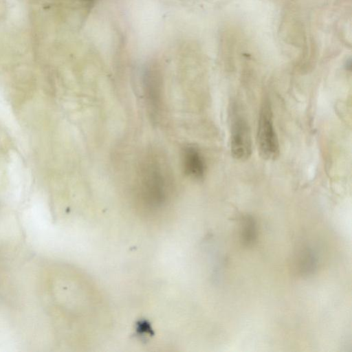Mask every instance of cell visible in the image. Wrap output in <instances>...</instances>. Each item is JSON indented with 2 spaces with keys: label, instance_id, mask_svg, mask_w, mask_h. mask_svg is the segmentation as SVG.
<instances>
[{
  "label": "cell",
  "instance_id": "5b68a950",
  "mask_svg": "<svg viewBox=\"0 0 352 352\" xmlns=\"http://www.w3.org/2000/svg\"><path fill=\"white\" fill-rule=\"evenodd\" d=\"M182 164L185 173L189 177L201 179L206 173V163L199 150L195 146H186L182 153Z\"/></svg>",
  "mask_w": 352,
  "mask_h": 352
},
{
  "label": "cell",
  "instance_id": "ba28073f",
  "mask_svg": "<svg viewBox=\"0 0 352 352\" xmlns=\"http://www.w3.org/2000/svg\"><path fill=\"white\" fill-rule=\"evenodd\" d=\"M82 1H85V2H86V3H91V2H92L93 1H94V0H82Z\"/></svg>",
  "mask_w": 352,
  "mask_h": 352
},
{
  "label": "cell",
  "instance_id": "52a82bcc",
  "mask_svg": "<svg viewBox=\"0 0 352 352\" xmlns=\"http://www.w3.org/2000/svg\"><path fill=\"white\" fill-rule=\"evenodd\" d=\"M256 222L251 215L244 217L241 233V241L244 246H251L256 241Z\"/></svg>",
  "mask_w": 352,
  "mask_h": 352
},
{
  "label": "cell",
  "instance_id": "8992f818",
  "mask_svg": "<svg viewBox=\"0 0 352 352\" xmlns=\"http://www.w3.org/2000/svg\"><path fill=\"white\" fill-rule=\"evenodd\" d=\"M318 267V260L312 249H304L298 258V268L302 276H310L315 273Z\"/></svg>",
  "mask_w": 352,
  "mask_h": 352
},
{
  "label": "cell",
  "instance_id": "277c9868",
  "mask_svg": "<svg viewBox=\"0 0 352 352\" xmlns=\"http://www.w3.org/2000/svg\"><path fill=\"white\" fill-rule=\"evenodd\" d=\"M155 64L146 67L144 72L143 86L145 100L153 119L157 120L162 111V80Z\"/></svg>",
  "mask_w": 352,
  "mask_h": 352
},
{
  "label": "cell",
  "instance_id": "6da1fadb",
  "mask_svg": "<svg viewBox=\"0 0 352 352\" xmlns=\"http://www.w3.org/2000/svg\"><path fill=\"white\" fill-rule=\"evenodd\" d=\"M170 181L166 169L155 158H148L140 167L138 196L143 207L157 211L166 204L170 193Z\"/></svg>",
  "mask_w": 352,
  "mask_h": 352
},
{
  "label": "cell",
  "instance_id": "3957f363",
  "mask_svg": "<svg viewBox=\"0 0 352 352\" xmlns=\"http://www.w3.org/2000/svg\"><path fill=\"white\" fill-rule=\"evenodd\" d=\"M230 150L232 157L239 161H246L252 151L250 127L241 116L235 114L230 128Z\"/></svg>",
  "mask_w": 352,
  "mask_h": 352
},
{
  "label": "cell",
  "instance_id": "7a4b0ae2",
  "mask_svg": "<svg viewBox=\"0 0 352 352\" xmlns=\"http://www.w3.org/2000/svg\"><path fill=\"white\" fill-rule=\"evenodd\" d=\"M257 145L261 157L265 160H275L279 156L278 139L274 129L273 113L268 100L263 102L257 128Z\"/></svg>",
  "mask_w": 352,
  "mask_h": 352
}]
</instances>
